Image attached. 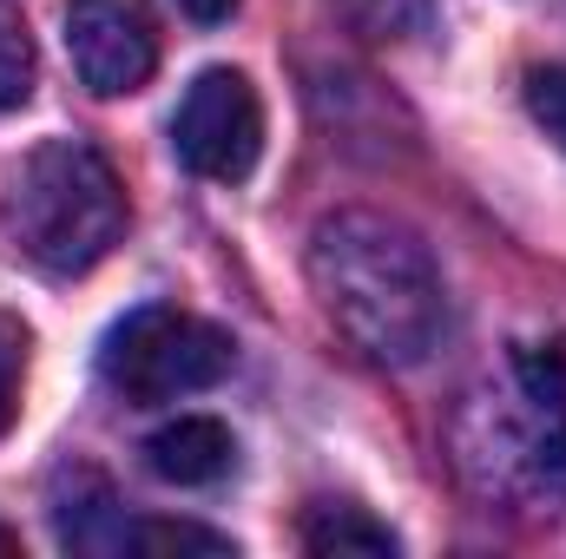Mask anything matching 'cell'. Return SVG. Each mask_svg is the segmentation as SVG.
Segmentation results:
<instances>
[{"instance_id": "obj_1", "label": "cell", "mask_w": 566, "mask_h": 559, "mask_svg": "<svg viewBox=\"0 0 566 559\" xmlns=\"http://www.w3.org/2000/svg\"><path fill=\"white\" fill-rule=\"evenodd\" d=\"M310 289L329 329L376 369H416L441 342L448 289L428 244L382 211H329L310 231Z\"/></svg>"}, {"instance_id": "obj_2", "label": "cell", "mask_w": 566, "mask_h": 559, "mask_svg": "<svg viewBox=\"0 0 566 559\" xmlns=\"http://www.w3.org/2000/svg\"><path fill=\"white\" fill-rule=\"evenodd\" d=\"M454 454L481 494L566 507V342H521L507 382L461 409Z\"/></svg>"}, {"instance_id": "obj_3", "label": "cell", "mask_w": 566, "mask_h": 559, "mask_svg": "<svg viewBox=\"0 0 566 559\" xmlns=\"http://www.w3.org/2000/svg\"><path fill=\"white\" fill-rule=\"evenodd\" d=\"M13 251L46 277H86L126 238V184L86 139H40L0 191Z\"/></svg>"}, {"instance_id": "obj_4", "label": "cell", "mask_w": 566, "mask_h": 559, "mask_svg": "<svg viewBox=\"0 0 566 559\" xmlns=\"http://www.w3.org/2000/svg\"><path fill=\"white\" fill-rule=\"evenodd\" d=\"M231 356L238 349L218 323L151 303V309H133L126 323H113V336L99 349V376L133 409H158V402H178V395H198V389L224 382Z\"/></svg>"}, {"instance_id": "obj_5", "label": "cell", "mask_w": 566, "mask_h": 559, "mask_svg": "<svg viewBox=\"0 0 566 559\" xmlns=\"http://www.w3.org/2000/svg\"><path fill=\"white\" fill-rule=\"evenodd\" d=\"M171 151L185 171L211 178V184H244L264 158V106L258 86L238 66H205L178 113H171Z\"/></svg>"}, {"instance_id": "obj_6", "label": "cell", "mask_w": 566, "mask_h": 559, "mask_svg": "<svg viewBox=\"0 0 566 559\" xmlns=\"http://www.w3.org/2000/svg\"><path fill=\"white\" fill-rule=\"evenodd\" d=\"M66 53L86 93L126 99L158 66V20L145 0H73L66 7Z\"/></svg>"}, {"instance_id": "obj_7", "label": "cell", "mask_w": 566, "mask_h": 559, "mask_svg": "<svg viewBox=\"0 0 566 559\" xmlns=\"http://www.w3.org/2000/svg\"><path fill=\"white\" fill-rule=\"evenodd\" d=\"M231 461H238V441L211 415H178L145 441V467L171 487H211L231 474Z\"/></svg>"}, {"instance_id": "obj_8", "label": "cell", "mask_w": 566, "mask_h": 559, "mask_svg": "<svg viewBox=\"0 0 566 559\" xmlns=\"http://www.w3.org/2000/svg\"><path fill=\"white\" fill-rule=\"evenodd\" d=\"M53 527H60V540H66L73 553H126V534H133V520L119 514L113 487H106L99 474H86V467L60 481Z\"/></svg>"}, {"instance_id": "obj_9", "label": "cell", "mask_w": 566, "mask_h": 559, "mask_svg": "<svg viewBox=\"0 0 566 559\" xmlns=\"http://www.w3.org/2000/svg\"><path fill=\"white\" fill-rule=\"evenodd\" d=\"M303 547L323 559H396V534L382 527V520H369L363 507H310V520H303Z\"/></svg>"}, {"instance_id": "obj_10", "label": "cell", "mask_w": 566, "mask_h": 559, "mask_svg": "<svg viewBox=\"0 0 566 559\" xmlns=\"http://www.w3.org/2000/svg\"><path fill=\"white\" fill-rule=\"evenodd\" d=\"M33 80H40V53L27 33V13L0 0V113H20L33 99Z\"/></svg>"}, {"instance_id": "obj_11", "label": "cell", "mask_w": 566, "mask_h": 559, "mask_svg": "<svg viewBox=\"0 0 566 559\" xmlns=\"http://www.w3.org/2000/svg\"><path fill=\"white\" fill-rule=\"evenodd\" d=\"M126 553H238L224 534H211V527H191V520H133V534H126Z\"/></svg>"}, {"instance_id": "obj_12", "label": "cell", "mask_w": 566, "mask_h": 559, "mask_svg": "<svg viewBox=\"0 0 566 559\" xmlns=\"http://www.w3.org/2000/svg\"><path fill=\"white\" fill-rule=\"evenodd\" d=\"M27 362H33V329L13 316V309H0V441H7V428L20 421V395H27Z\"/></svg>"}, {"instance_id": "obj_13", "label": "cell", "mask_w": 566, "mask_h": 559, "mask_svg": "<svg viewBox=\"0 0 566 559\" xmlns=\"http://www.w3.org/2000/svg\"><path fill=\"white\" fill-rule=\"evenodd\" d=\"M527 113H534V126L547 133V139L566 151V66H534L527 73Z\"/></svg>"}, {"instance_id": "obj_14", "label": "cell", "mask_w": 566, "mask_h": 559, "mask_svg": "<svg viewBox=\"0 0 566 559\" xmlns=\"http://www.w3.org/2000/svg\"><path fill=\"white\" fill-rule=\"evenodd\" d=\"M343 13H349L363 33L389 40V33H409V27H422L428 0H343Z\"/></svg>"}, {"instance_id": "obj_15", "label": "cell", "mask_w": 566, "mask_h": 559, "mask_svg": "<svg viewBox=\"0 0 566 559\" xmlns=\"http://www.w3.org/2000/svg\"><path fill=\"white\" fill-rule=\"evenodd\" d=\"M178 7H185L191 20H205V27H211V20H224V13H231L238 0H178Z\"/></svg>"}, {"instance_id": "obj_16", "label": "cell", "mask_w": 566, "mask_h": 559, "mask_svg": "<svg viewBox=\"0 0 566 559\" xmlns=\"http://www.w3.org/2000/svg\"><path fill=\"white\" fill-rule=\"evenodd\" d=\"M0 553H7V559L20 553V534H7V527H0Z\"/></svg>"}]
</instances>
